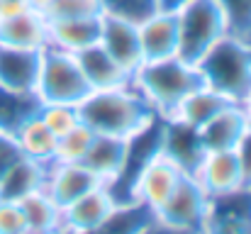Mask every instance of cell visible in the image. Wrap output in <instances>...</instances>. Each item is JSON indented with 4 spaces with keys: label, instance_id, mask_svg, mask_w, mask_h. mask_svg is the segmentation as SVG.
Returning a JSON list of instances; mask_svg holds the SVG:
<instances>
[{
    "label": "cell",
    "instance_id": "6da1fadb",
    "mask_svg": "<svg viewBox=\"0 0 251 234\" xmlns=\"http://www.w3.org/2000/svg\"><path fill=\"white\" fill-rule=\"evenodd\" d=\"M78 115L95 134L122 139H132L159 117L134 83L110 90H90L78 105Z\"/></svg>",
    "mask_w": 251,
    "mask_h": 234
},
{
    "label": "cell",
    "instance_id": "7a4b0ae2",
    "mask_svg": "<svg viewBox=\"0 0 251 234\" xmlns=\"http://www.w3.org/2000/svg\"><path fill=\"white\" fill-rule=\"evenodd\" d=\"M132 83L147 98V103L154 107V112L159 117H171L193 90L205 85L198 69L193 64L183 61L180 56L144 61L134 71Z\"/></svg>",
    "mask_w": 251,
    "mask_h": 234
},
{
    "label": "cell",
    "instance_id": "3957f363",
    "mask_svg": "<svg viewBox=\"0 0 251 234\" xmlns=\"http://www.w3.org/2000/svg\"><path fill=\"white\" fill-rule=\"evenodd\" d=\"M202 83L242 105L251 90V39L225 34L195 64Z\"/></svg>",
    "mask_w": 251,
    "mask_h": 234
},
{
    "label": "cell",
    "instance_id": "277c9868",
    "mask_svg": "<svg viewBox=\"0 0 251 234\" xmlns=\"http://www.w3.org/2000/svg\"><path fill=\"white\" fill-rule=\"evenodd\" d=\"M178 17V56L188 64H198L210 47H215L225 34H229L227 15L217 0H190Z\"/></svg>",
    "mask_w": 251,
    "mask_h": 234
},
{
    "label": "cell",
    "instance_id": "5b68a950",
    "mask_svg": "<svg viewBox=\"0 0 251 234\" xmlns=\"http://www.w3.org/2000/svg\"><path fill=\"white\" fill-rule=\"evenodd\" d=\"M37 95L42 103L81 105L90 95V85L76 61V54L47 47L42 52V66L37 78Z\"/></svg>",
    "mask_w": 251,
    "mask_h": 234
},
{
    "label": "cell",
    "instance_id": "8992f818",
    "mask_svg": "<svg viewBox=\"0 0 251 234\" xmlns=\"http://www.w3.org/2000/svg\"><path fill=\"white\" fill-rule=\"evenodd\" d=\"M210 195L200 188V183L193 176H183L173 193L166 198V203L154 212L156 222L166 225L171 230L188 234H200L207 215Z\"/></svg>",
    "mask_w": 251,
    "mask_h": 234
},
{
    "label": "cell",
    "instance_id": "52a82bcc",
    "mask_svg": "<svg viewBox=\"0 0 251 234\" xmlns=\"http://www.w3.org/2000/svg\"><path fill=\"white\" fill-rule=\"evenodd\" d=\"M200 234H251V188L210 198Z\"/></svg>",
    "mask_w": 251,
    "mask_h": 234
},
{
    "label": "cell",
    "instance_id": "ba28073f",
    "mask_svg": "<svg viewBox=\"0 0 251 234\" xmlns=\"http://www.w3.org/2000/svg\"><path fill=\"white\" fill-rule=\"evenodd\" d=\"M161 154L171 163H176L185 176H195L198 166L205 158V149L200 142V134L195 127L176 120V117H164L161 125Z\"/></svg>",
    "mask_w": 251,
    "mask_h": 234
},
{
    "label": "cell",
    "instance_id": "9c48e42d",
    "mask_svg": "<svg viewBox=\"0 0 251 234\" xmlns=\"http://www.w3.org/2000/svg\"><path fill=\"white\" fill-rule=\"evenodd\" d=\"M183 176H185V173L159 152V154L142 168L139 178L134 181L132 198H134V203H142V205H147L151 212H156V210L166 203V198L173 193V188L178 185V181H180Z\"/></svg>",
    "mask_w": 251,
    "mask_h": 234
},
{
    "label": "cell",
    "instance_id": "30bf717a",
    "mask_svg": "<svg viewBox=\"0 0 251 234\" xmlns=\"http://www.w3.org/2000/svg\"><path fill=\"white\" fill-rule=\"evenodd\" d=\"M129 76L144 64L142 44H139V27L100 15V42H98Z\"/></svg>",
    "mask_w": 251,
    "mask_h": 234
},
{
    "label": "cell",
    "instance_id": "8fae6325",
    "mask_svg": "<svg viewBox=\"0 0 251 234\" xmlns=\"http://www.w3.org/2000/svg\"><path fill=\"white\" fill-rule=\"evenodd\" d=\"M117 208L105 185L93 188L71 205L64 208V234H90L95 232Z\"/></svg>",
    "mask_w": 251,
    "mask_h": 234
},
{
    "label": "cell",
    "instance_id": "7c38bea8",
    "mask_svg": "<svg viewBox=\"0 0 251 234\" xmlns=\"http://www.w3.org/2000/svg\"><path fill=\"white\" fill-rule=\"evenodd\" d=\"M0 47L12 49H29V52H44L49 47V20L44 12L25 10L12 17L0 20Z\"/></svg>",
    "mask_w": 251,
    "mask_h": 234
},
{
    "label": "cell",
    "instance_id": "4fadbf2b",
    "mask_svg": "<svg viewBox=\"0 0 251 234\" xmlns=\"http://www.w3.org/2000/svg\"><path fill=\"white\" fill-rule=\"evenodd\" d=\"M193 178L200 183V188L210 198L227 195V193H234V190L244 188V183H242V168H239V161H237L234 149L207 152Z\"/></svg>",
    "mask_w": 251,
    "mask_h": 234
},
{
    "label": "cell",
    "instance_id": "5bb4252c",
    "mask_svg": "<svg viewBox=\"0 0 251 234\" xmlns=\"http://www.w3.org/2000/svg\"><path fill=\"white\" fill-rule=\"evenodd\" d=\"M102 185L93 171H88L83 163H51L47 171V185L44 190L61 205H71L81 195L90 193L93 188Z\"/></svg>",
    "mask_w": 251,
    "mask_h": 234
},
{
    "label": "cell",
    "instance_id": "9a60e30c",
    "mask_svg": "<svg viewBox=\"0 0 251 234\" xmlns=\"http://www.w3.org/2000/svg\"><path fill=\"white\" fill-rule=\"evenodd\" d=\"M42 52L0 47V88L15 93H37Z\"/></svg>",
    "mask_w": 251,
    "mask_h": 234
},
{
    "label": "cell",
    "instance_id": "2e32d148",
    "mask_svg": "<svg viewBox=\"0 0 251 234\" xmlns=\"http://www.w3.org/2000/svg\"><path fill=\"white\" fill-rule=\"evenodd\" d=\"M247 130H249V120H247L244 107L232 103L229 107L217 112L210 122H205L198 130V134H200L205 152H227L239 144V139Z\"/></svg>",
    "mask_w": 251,
    "mask_h": 234
},
{
    "label": "cell",
    "instance_id": "e0dca14e",
    "mask_svg": "<svg viewBox=\"0 0 251 234\" xmlns=\"http://www.w3.org/2000/svg\"><path fill=\"white\" fill-rule=\"evenodd\" d=\"M139 44L144 61H159L178 56V17L176 12L159 10L154 17L139 25Z\"/></svg>",
    "mask_w": 251,
    "mask_h": 234
},
{
    "label": "cell",
    "instance_id": "ac0fdd59",
    "mask_svg": "<svg viewBox=\"0 0 251 234\" xmlns=\"http://www.w3.org/2000/svg\"><path fill=\"white\" fill-rule=\"evenodd\" d=\"M76 61L83 71L90 90H110V88H122L132 83V76L100 44H93L83 52H78Z\"/></svg>",
    "mask_w": 251,
    "mask_h": 234
},
{
    "label": "cell",
    "instance_id": "d6986e66",
    "mask_svg": "<svg viewBox=\"0 0 251 234\" xmlns=\"http://www.w3.org/2000/svg\"><path fill=\"white\" fill-rule=\"evenodd\" d=\"M127 149H129V139L95 134V139H93L90 149L85 152L81 163L98 176V181L102 185H107L122 173L125 161H127Z\"/></svg>",
    "mask_w": 251,
    "mask_h": 234
},
{
    "label": "cell",
    "instance_id": "ffe728a7",
    "mask_svg": "<svg viewBox=\"0 0 251 234\" xmlns=\"http://www.w3.org/2000/svg\"><path fill=\"white\" fill-rule=\"evenodd\" d=\"M100 42V15L78 20H49V47L78 54Z\"/></svg>",
    "mask_w": 251,
    "mask_h": 234
},
{
    "label": "cell",
    "instance_id": "44dd1931",
    "mask_svg": "<svg viewBox=\"0 0 251 234\" xmlns=\"http://www.w3.org/2000/svg\"><path fill=\"white\" fill-rule=\"evenodd\" d=\"M22 215L27 220V232L32 234H64V208L42 188L20 200Z\"/></svg>",
    "mask_w": 251,
    "mask_h": 234
},
{
    "label": "cell",
    "instance_id": "7402d4cb",
    "mask_svg": "<svg viewBox=\"0 0 251 234\" xmlns=\"http://www.w3.org/2000/svg\"><path fill=\"white\" fill-rule=\"evenodd\" d=\"M47 171L49 166L37 163L27 156H22L2 178H0V200L20 203L34 190H42L47 185Z\"/></svg>",
    "mask_w": 251,
    "mask_h": 234
},
{
    "label": "cell",
    "instance_id": "603a6c76",
    "mask_svg": "<svg viewBox=\"0 0 251 234\" xmlns=\"http://www.w3.org/2000/svg\"><path fill=\"white\" fill-rule=\"evenodd\" d=\"M232 105V100H227L225 95H220L217 90H212V88H207V85H200L198 90H193L180 105H178V110L171 115V117H176V120H180V122H185V125H190V127H195V130H200L205 122H210L217 112H222L225 107H229Z\"/></svg>",
    "mask_w": 251,
    "mask_h": 234
},
{
    "label": "cell",
    "instance_id": "cb8c5ba5",
    "mask_svg": "<svg viewBox=\"0 0 251 234\" xmlns=\"http://www.w3.org/2000/svg\"><path fill=\"white\" fill-rule=\"evenodd\" d=\"M15 142H17L22 156H27V158L37 161V163L51 166L54 158H56V137L49 132V127L42 122L39 115L29 117L15 132Z\"/></svg>",
    "mask_w": 251,
    "mask_h": 234
},
{
    "label": "cell",
    "instance_id": "d4e9b609",
    "mask_svg": "<svg viewBox=\"0 0 251 234\" xmlns=\"http://www.w3.org/2000/svg\"><path fill=\"white\" fill-rule=\"evenodd\" d=\"M42 100L37 93H15L0 88V132L15 137V132L42 110Z\"/></svg>",
    "mask_w": 251,
    "mask_h": 234
},
{
    "label": "cell",
    "instance_id": "484cf974",
    "mask_svg": "<svg viewBox=\"0 0 251 234\" xmlns=\"http://www.w3.org/2000/svg\"><path fill=\"white\" fill-rule=\"evenodd\" d=\"M151 220H154V212L142 203L117 205L112 215L90 234H139Z\"/></svg>",
    "mask_w": 251,
    "mask_h": 234
},
{
    "label": "cell",
    "instance_id": "4316f807",
    "mask_svg": "<svg viewBox=\"0 0 251 234\" xmlns=\"http://www.w3.org/2000/svg\"><path fill=\"white\" fill-rule=\"evenodd\" d=\"M98 5H100V15H107L137 27L161 10L159 0H98Z\"/></svg>",
    "mask_w": 251,
    "mask_h": 234
},
{
    "label": "cell",
    "instance_id": "83f0119b",
    "mask_svg": "<svg viewBox=\"0 0 251 234\" xmlns=\"http://www.w3.org/2000/svg\"><path fill=\"white\" fill-rule=\"evenodd\" d=\"M93 139H95V132L88 125H83V122L76 125L71 132H66L64 137L56 139V158H54V163L56 161L59 163H81L85 152L93 144Z\"/></svg>",
    "mask_w": 251,
    "mask_h": 234
},
{
    "label": "cell",
    "instance_id": "f1b7e54d",
    "mask_svg": "<svg viewBox=\"0 0 251 234\" xmlns=\"http://www.w3.org/2000/svg\"><path fill=\"white\" fill-rule=\"evenodd\" d=\"M42 122L49 127V132L59 139L66 132H71L76 125H81L78 105H61V103H44L39 110Z\"/></svg>",
    "mask_w": 251,
    "mask_h": 234
},
{
    "label": "cell",
    "instance_id": "f546056e",
    "mask_svg": "<svg viewBox=\"0 0 251 234\" xmlns=\"http://www.w3.org/2000/svg\"><path fill=\"white\" fill-rule=\"evenodd\" d=\"M95 15H100L98 0H51V5L44 10L47 20H78Z\"/></svg>",
    "mask_w": 251,
    "mask_h": 234
},
{
    "label": "cell",
    "instance_id": "4dcf8cb0",
    "mask_svg": "<svg viewBox=\"0 0 251 234\" xmlns=\"http://www.w3.org/2000/svg\"><path fill=\"white\" fill-rule=\"evenodd\" d=\"M227 15L229 34L237 37H251V0H217Z\"/></svg>",
    "mask_w": 251,
    "mask_h": 234
},
{
    "label": "cell",
    "instance_id": "1f68e13d",
    "mask_svg": "<svg viewBox=\"0 0 251 234\" xmlns=\"http://www.w3.org/2000/svg\"><path fill=\"white\" fill-rule=\"evenodd\" d=\"M0 234H27V220L20 203L0 200Z\"/></svg>",
    "mask_w": 251,
    "mask_h": 234
},
{
    "label": "cell",
    "instance_id": "d6a6232c",
    "mask_svg": "<svg viewBox=\"0 0 251 234\" xmlns=\"http://www.w3.org/2000/svg\"><path fill=\"white\" fill-rule=\"evenodd\" d=\"M234 154H237L239 168H242V183H244V188H251V125L242 134L239 144L234 147Z\"/></svg>",
    "mask_w": 251,
    "mask_h": 234
},
{
    "label": "cell",
    "instance_id": "836d02e7",
    "mask_svg": "<svg viewBox=\"0 0 251 234\" xmlns=\"http://www.w3.org/2000/svg\"><path fill=\"white\" fill-rule=\"evenodd\" d=\"M20 158H22V152H20L15 137L0 132V178H2V176H5V173L20 161Z\"/></svg>",
    "mask_w": 251,
    "mask_h": 234
},
{
    "label": "cell",
    "instance_id": "e575fe53",
    "mask_svg": "<svg viewBox=\"0 0 251 234\" xmlns=\"http://www.w3.org/2000/svg\"><path fill=\"white\" fill-rule=\"evenodd\" d=\"M29 10V2L27 0H0V20L2 17H12V15H20Z\"/></svg>",
    "mask_w": 251,
    "mask_h": 234
},
{
    "label": "cell",
    "instance_id": "d590c367",
    "mask_svg": "<svg viewBox=\"0 0 251 234\" xmlns=\"http://www.w3.org/2000/svg\"><path fill=\"white\" fill-rule=\"evenodd\" d=\"M139 234H188V232H178V230H171L166 225H161V222H156V217L142 230Z\"/></svg>",
    "mask_w": 251,
    "mask_h": 234
},
{
    "label": "cell",
    "instance_id": "8d00e7d4",
    "mask_svg": "<svg viewBox=\"0 0 251 234\" xmlns=\"http://www.w3.org/2000/svg\"><path fill=\"white\" fill-rule=\"evenodd\" d=\"M185 2H190V0H159L161 10H168V12H176V10H180Z\"/></svg>",
    "mask_w": 251,
    "mask_h": 234
},
{
    "label": "cell",
    "instance_id": "74e56055",
    "mask_svg": "<svg viewBox=\"0 0 251 234\" xmlns=\"http://www.w3.org/2000/svg\"><path fill=\"white\" fill-rule=\"evenodd\" d=\"M27 2H29V7L37 10V12H44V10L51 5V0H27Z\"/></svg>",
    "mask_w": 251,
    "mask_h": 234
},
{
    "label": "cell",
    "instance_id": "f35d334b",
    "mask_svg": "<svg viewBox=\"0 0 251 234\" xmlns=\"http://www.w3.org/2000/svg\"><path fill=\"white\" fill-rule=\"evenodd\" d=\"M242 107H244V112H247V120H249V125H251V90H249V95L244 98Z\"/></svg>",
    "mask_w": 251,
    "mask_h": 234
},
{
    "label": "cell",
    "instance_id": "ab89813d",
    "mask_svg": "<svg viewBox=\"0 0 251 234\" xmlns=\"http://www.w3.org/2000/svg\"><path fill=\"white\" fill-rule=\"evenodd\" d=\"M27 234H32V232H27Z\"/></svg>",
    "mask_w": 251,
    "mask_h": 234
},
{
    "label": "cell",
    "instance_id": "60d3db41",
    "mask_svg": "<svg viewBox=\"0 0 251 234\" xmlns=\"http://www.w3.org/2000/svg\"><path fill=\"white\" fill-rule=\"evenodd\" d=\"M249 39H251V37H249Z\"/></svg>",
    "mask_w": 251,
    "mask_h": 234
}]
</instances>
